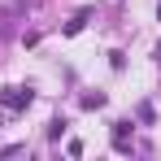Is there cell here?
I'll use <instances>...</instances> for the list:
<instances>
[{
    "mask_svg": "<svg viewBox=\"0 0 161 161\" xmlns=\"http://www.w3.org/2000/svg\"><path fill=\"white\" fill-rule=\"evenodd\" d=\"M0 100H4V109H26L35 96H31V87H4V96H0Z\"/></svg>",
    "mask_w": 161,
    "mask_h": 161,
    "instance_id": "1",
    "label": "cell"
},
{
    "mask_svg": "<svg viewBox=\"0 0 161 161\" xmlns=\"http://www.w3.org/2000/svg\"><path fill=\"white\" fill-rule=\"evenodd\" d=\"M83 22H87V13H79L74 22H65V35H79V31H83Z\"/></svg>",
    "mask_w": 161,
    "mask_h": 161,
    "instance_id": "2",
    "label": "cell"
},
{
    "mask_svg": "<svg viewBox=\"0 0 161 161\" xmlns=\"http://www.w3.org/2000/svg\"><path fill=\"white\" fill-rule=\"evenodd\" d=\"M48 135H53V139H61V135H65V122H61V118H57V122H48Z\"/></svg>",
    "mask_w": 161,
    "mask_h": 161,
    "instance_id": "3",
    "label": "cell"
},
{
    "mask_svg": "<svg viewBox=\"0 0 161 161\" xmlns=\"http://www.w3.org/2000/svg\"><path fill=\"white\" fill-rule=\"evenodd\" d=\"M157 65H161V44H157Z\"/></svg>",
    "mask_w": 161,
    "mask_h": 161,
    "instance_id": "4",
    "label": "cell"
},
{
    "mask_svg": "<svg viewBox=\"0 0 161 161\" xmlns=\"http://www.w3.org/2000/svg\"><path fill=\"white\" fill-rule=\"evenodd\" d=\"M0 35H4V22H0Z\"/></svg>",
    "mask_w": 161,
    "mask_h": 161,
    "instance_id": "5",
    "label": "cell"
}]
</instances>
